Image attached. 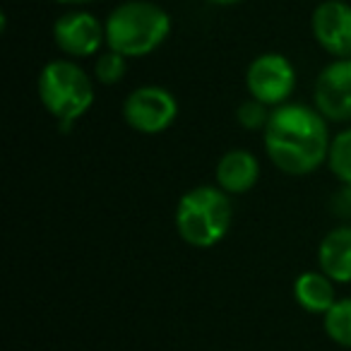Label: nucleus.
I'll return each instance as SVG.
<instances>
[{"label":"nucleus","mask_w":351,"mask_h":351,"mask_svg":"<svg viewBox=\"0 0 351 351\" xmlns=\"http://www.w3.org/2000/svg\"><path fill=\"white\" fill-rule=\"evenodd\" d=\"M325 332L332 341L351 349V298L337 301L325 313Z\"/></svg>","instance_id":"13"},{"label":"nucleus","mask_w":351,"mask_h":351,"mask_svg":"<svg viewBox=\"0 0 351 351\" xmlns=\"http://www.w3.org/2000/svg\"><path fill=\"white\" fill-rule=\"evenodd\" d=\"M269 116H272V113H267V104L258 101V99H248V101L241 104L239 111H236V118H239V123L245 128V130L267 128Z\"/></svg>","instance_id":"16"},{"label":"nucleus","mask_w":351,"mask_h":351,"mask_svg":"<svg viewBox=\"0 0 351 351\" xmlns=\"http://www.w3.org/2000/svg\"><path fill=\"white\" fill-rule=\"evenodd\" d=\"M39 99L58 123H75L94 104V84L73 60H53L39 75Z\"/></svg>","instance_id":"4"},{"label":"nucleus","mask_w":351,"mask_h":351,"mask_svg":"<svg viewBox=\"0 0 351 351\" xmlns=\"http://www.w3.org/2000/svg\"><path fill=\"white\" fill-rule=\"evenodd\" d=\"M231 202L221 188L200 186L188 191L176 207V229L186 243L212 248L231 226Z\"/></svg>","instance_id":"3"},{"label":"nucleus","mask_w":351,"mask_h":351,"mask_svg":"<svg viewBox=\"0 0 351 351\" xmlns=\"http://www.w3.org/2000/svg\"><path fill=\"white\" fill-rule=\"evenodd\" d=\"M293 296L303 311L320 313V315H325L337 303L332 279L325 272H303L293 284Z\"/></svg>","instance_id":"12"},{"label":"nucleus","mask_w":351,"mask_h":351,"mask_svg":"<svg viewBox=\"0 0 351 351\" xmlns=\"http://www.w3.org/2000/svg\"><path fill=\"white\" fill-rule=\"evenodd\" d=\"M207 3H215V5H236L241 0H207Z\"/></svg>","instance_id":"18"},{"label":"nucleus","mask_w":351,"mask_h":351,"mask_svg":"<svg viewBox=\"0 0 351 351\" xmlns=\"http://www.w3.org/2000/svg\"><path fill=\"white\" fill-rule=\"evenodd\" d=\"M178 116L173 94L164 87H140L123 104V118L137 132L156 135L164 132Z\"/></svg>","instance_id":"5"},{"label":"nucleus","mask_w":351,"mask_h":351,"mask_svg":"<svg viewBox=\"0 0 351 351\" xmlns=\"http://www.w3.org/2000/svg\"><path fill=\"white\" fill-rule=\"evenodd\" d=\"M313 34L335 58H351V5L327 0L313 12Z\"/></svg>","instance_id":"9"},{"label":"nucleus","mask_w":351,"mask_h":351,"mask_svg":"<svg viewBox=\"0 0 351 351\" xmlns=\"http://www.w3.org/2000/svg\"><path fill=\"white\" fill-rule=\"evenodd\" d=\"M94 75L101 84H116L125 77V56L108 51V53L99 56L97 65H94Z\"/></svg>","instance_id":"15"},{"label":"nucleus","mask_w":351,"mask_h":351,"mask_svg":"<svg viewBox=\"0 0 351 351\" xmlns=\"http://www.w3.org/2000/svg\"><path fill=\"white\" fill-rule=\"evenodd\" d=\"M104 29L108 49L125 58H140L164 44L171 32V17L149 0H130L108 15Z\"/></svg>","instance_id":"2"},{"label":"nucleus","mask_w":351,"mask_h":351,"mask_svg":"<svg viewBox=\"0 0 351 351\" xmlns=\"http://www.w3.org/2000/svg\"><path fill=\"white\" fill-rule=\"evenodd\" d=\"M315 106L327 121H351V58L335 60L317 75Z\"/></svg>","instance_id":"7"},{"label":"nucleus","mask_w":351,"mask_h":351,"mask_svg":"<svg viewBox=\"0 0 351 351\" xmlns=\"http://www.w3.org/2000/svg\"><path fill=\"white\" fill-rule=\"evenodd\" d=\"M245 84H248V92L253 99L267 104V106H277V104H284L291 97L293 84H296V73L284 56L263 53L250 63Z\"/></svg>","instance_id":"6"},{"label":"nucleus","mask_w":351,"mask_h":351,"mask_svg":"<svg viewBox=\"0 0 351 351\" xmlns=\"http://www.w3.org/2000/svg\"><path fill=\"white\" fill-rule=\"evenodd\" d=\"M330 145L325 118L301 104L279 106L265 128V149L272 164L289 176L313 173L327 159Z\"/></svg>","instance_id":"1"},{"label":"nucleus","mask_w":351,"mask_h":351,"mask_svg":"<svg viewBox=\"0 0 351 351\" xmlns=\"http://www.w3.org/2000/svg\"><path fill=\"white\" fill-rule=\"evenodd\" d=\"M260 164L250 152L231 149L217 164V183L226 195H241L248 193L258 183Z\"/></svg>","instance_id":"10"},{"label":"nucleus","mask_w":351,"mask_h":351,"mask_svg":"<svg viewBox=\"0 0 351 351\" xmlns=\"http://www.w3.org/2000/svg\"><path fill=\"white\" fill-rule=\"evenodd\" d=\"M53 39L63 53L73 56V58H89L97 53L101 41L106 39V29H101L94 15L77 10L56 20Z\"/></svg>","instance_id":"8"},{"label":"nucleus","mask_w":351,"mask_h":351,"mask_svg":"<svg viewBox=\"0 0 351 351\" xmlns=\"http://www.w3.org/2000/svg\"><path fill=\"white\" fill-rule=\"evenodd\" d=\"M332 207L339 217H351V186H344L332 200Z\"/></svg>","instance_id":"17"},{"label":"nucleus","mask_w":351,"mask_h":351,"mask_svg":"<svg viewBox=\"0 0 351 351\" xmlns=\"http://www.w3.org/2000/svg\"><path fill=\"white\" fill-rule=\"evenodd\" d=\"M327 161H330L332 173H335L344 186H351V128L339 132V135L332 140Z\"/></svg>","instance_id":"14"},{"label":"nucleus","mask_w":351,"mask_h":351,"mask_svg":"<svg viewBox=\"0 0 351 351\" xmlns=\"http://www.w3.org/2000/svg\"><path fill=\"white\" fill-rule=\"evenodd\" d=\"M320 272H325L332 282H351V226H341L327 234L317 250Z\"/></svg>","instance_id":"11"},{"label":"nucleus","mask_w":351,"mask_h":351,"mask_svg":"<svg viewBox=\"0 0 351 351\" xmlns=\"http://www.w3.org/2000/svg\"><path fill=\"white\" fill-rule=\"evenodd\" d=\"M58 3H65V5H84V3H92V0H58Z\"/></svg>","instance_id":"19"}]
</instances>
